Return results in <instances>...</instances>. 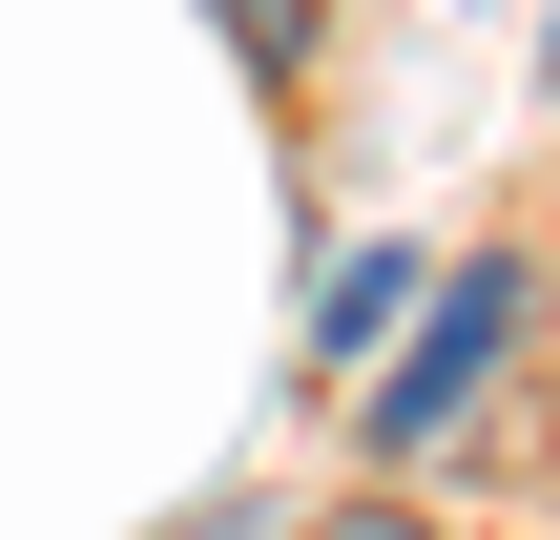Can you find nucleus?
Here are the masks:
<instances>
[{
  "instance_id": "1",
  "label": "nucleus",
  "mask_w": 560,
  "mask_h": 540,
  "mask_svg": "<svg viewBox=\"0 0 560 540\" xmlns=\"http://www.w3.org/2000/svg\"><path fill=\"white\" fill-rule=\"evenodd\" d=\"M520 333H540V271H520V250H457V271L416 291V333L353 375V437H374V458H457V437L499 416Z\"/></svg>"
},
{
  "instance_id": "2",
  "label": "nucleus",
  "mask_w": 560,
  "mask_h": 540,
  "mask_svg": "<svg viewBox=\"0 0 560 540\" xmlns=\"http://www.w3.org/2000/svg\"><path fill=\"white\" fill-rule=\"evenodd\" d=\"M416 291H436V271H416V250H353V271H332V291H312V375H374V354H395V333H416Z\"/></svg>"
},
{
  "instance_id": "3",
  "label": "nucleus",
  "mask_w": 560,
  "mask_h": 540,
  "mask_svg": "<svg viewBox=\"0 0 560 540\" xmlns=\"http://www.w3.org/2000/svg\"><path fill=\"white\" fill-rule=\"evenodd\" d=\"M208 21H229L249 83H312V42H332V0H208Z\"/></svg>"
},
{
  "instance_id": "4",
  "label": "nucleus",
  "mask_w": 560,
  "mask_h": 540,
  "mask_svg": "<svg viewBox=\"0 0 560 540\" xmlns=\"http://www.w3.org/2000/svg\"><path fill=\"white\" fill-rule=\"evenodd\" d=\"M291 540H436L416 499H332V520H291Z\"/></svg>"
},
{
  "instance_id": "5",
  "label": "nucleus",
  "mask_w": 560,
  "mask_h": 540,
  "mask_svg": "<svg viewBox=\"0 0 560 540\" xmlns=\"http://www.w3.org/2000/svg\"><path fill=\"white\" fill-rule=\"evenodd\" d=\"M166 540H270V499L229 479V499H187V520H166Z\"/></svg>"
},
{
  "instance_id": "6",
  "label": "nucleus",
  "mask_w": 560,
  "mask_h": 540,
  "mask_svg": "<svg viewBox=\"0 0 560 540\" xmlns=\"http://www.w3.org/2000/svg\"><path fill=\"white\" fill-rule=\"evenodd\" d=\"M540 83H560V21H540Z\"/></svg>"
}]
</instances>
